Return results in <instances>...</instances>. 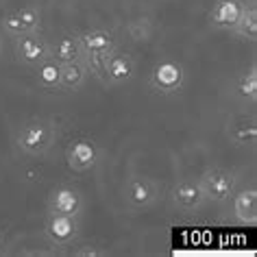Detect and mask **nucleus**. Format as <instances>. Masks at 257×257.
<instances>
[{"label":"nucleus","mask_w":257,"mask_h":257,"mask_svg":"<svg viewBox=\"0 0 257 257\" xmlns=\"http://www.w3.org/2000/svg\"><path fill=\"white\" fill-rule=\"evenodd\" d=\"M57 142V122L50 118H29L16 133V144L31 157H42Z\"/></svg>","instance_id":"nucleus-1"},{"label":"nucleus","mask_w":257,"mask_h":257,"mask_svg":"<svg viewBox=\"0 0 257 257\" xmlns=\"http://www.w3.org/2000/svg\"><path fill=\"white\" fill-rule=\"evenodd\" d=\"M185 81H188V72H185L181 63L175 59H162L151 70L149 87L153 94L172 96V94H179L185 87Z\"/></svg>","instance_id":"nucleus-2"},{"label":"nucleus","mask_w":257,"mask_h":257,"mask_svg":"<svg viewBox=\"0 0 257 257\" xmlns=\"http://www.w3.org/2000/svg\"><path fill=\"white\" fill-rule=\"evenodd\" d=\"M14 55H16L18 63L29 66V68H35V66H40L44 59H48L50 44L46 40V35L42 33V29L14 37Z\"/></svg>","instance_id":"nucleus-3"},{"label":"nucleus","mask_w":257,"mask_h":257,"mask_svg":"<svg viewBox=\"0 0 257 257\" xmlns=\"http://www.w3.org/2000/svg\"><path fill=\"white\" fill-rule=\"evenodd\" d=\"M207 203H227L235 192V175L224 168H209L198 177Z\"/></svg>","instance_id":"nucleus-4"},{"label":"nucleus","mask_w":257,"mask_h":257,"mask_svg":"<svg viewBox=\"0 0 257 257\" xmlns=\"http://www.w3.org/2000/svg\"><path fill=\"white\" fill-rule=\"evenodd\" d=\"M44 233L53 246L66 248L79 240L81 224L76 216H63V214H46L44 220Z\"/></svg>","instance_id":"nucleus-5"},{"label":"nucleus","mask_w":257,"mask_h":257,"mask_svg":"<svg viewBox=\"0 0 257 257\" xmlns=\"http://www.w3.org/2000/svg\"><path fill=\"white\" fill-rule=\"evenodd\" d=\"M83 207H85V198L79 188L70 183H59L48 192L46 209L48 214H63V216H81Z\"/></svg>","instance_id":"nucleus-6"},{"label":"nucleus","mask_w":257,"mask_h":257,"mask_svg":"<svg viewBox=\"0 0 257 257\" xmlns=\"http://www.w3.org/2000/svg\"><path fill=\"white\" fill-rule=\"evenodd\" d=\"M159 198V185L151 177L131 175L124 183V201L131 209H149Z\"/></svg>","instance_id":"nucleus-7"},{"label":"nucleus","mask_w":257,"mask_h":257,"mask_svg":"<svg viewBox=\"0 0 257 257\" xmlns=\"http://www.w3.org/2000/svg\"><path fill=\"white\" fill-rule=\"evenodd\" d=\"M170 201L175 205V209L181 211V214H196V211H201L205 207L207 198L203 194L198 179H181V181L172 185Z\"/></svg>","instance_id":"nucleus-8"},{"label":"nucleus","mask_w":257,"mask_h":257,"mask_svg":"<svg viewBox=\"0 0 257 257\" xmlns=\"http://www.w3.org/2000/svg\"><path fill=\"white\" fill-rule=\"evenodd\" d=\"M100 159V149L92 138H74L66 146V164L72 172H87L92 170Z\"/></svg>","instance_id":"nucleus-9"},{"label":"nucleus","mask_w":257,"mask_h":257,"mask_svg":"<svg viewBox=\"0 0 257 257\" xmlns=\"http://www.w3.org/2000/svg\"><path fill=\"white\" fill-rule=\"evenodd\" d=\"M0 27H3V33L9 37L31 33V31L42 29V11L40 7H33V5L7 11L3 16V20H0Z\"/></svg>","instance_id":"nucleus-10"},{"label":"nucleus","mask_w":257,"mask_h":257,"mask_svg":"<svg viewBox=\"0 0 257 257\" xmlns=\"http://www.w3.org/2000/svg\"><path fill=\"white\" fill-rule=\"evenodd\" d=\"M105 76H107V87H115L122 83H128L136 76V59L131 53L120 48H113L107 55L105 63Z\"/></svg>","instance_id":"nucleus-11"},{"label":"nucleus","mask_w":257,"mask_h":257,"mask_svg":"<svg viewBox=\"0 0 257 257\" xmlns=\"http://www.w3.org/2000/svg\"><path fill=\"white\" fill-rule=\"evenodd\" d=\"M244 11V5L240 0H218L209 11V24L220 31H231L237 24Z\"/></svg>","instance_id":"nucleus-12"},{"label":"nucleus","mask_w":257,"mask_h":257,"mask_svg":"<svg viewBox=\"0 0 257 257\" xmlns=\"http://www.w3.org/2000/svg\"><path fill=\"white\" fill-rule=\"evenodd\" d=\"M79 42L81 48L87 50V53H100V55H109L113 48H118V40L111 31L105 29H89V31H81Z\"/></svg>","instance_id":"nucleus-13"},{"label":"nucleus","mask_w":257,"mask_h":257,"mask_svg":"<svg viewBox=\"0 0 257 257\" xmlns=\"http://www.w3.org/2000/svg\"><path fill=\"white\" fill-rule=\"evenodd\" d=\"M50 57L57 61V63H70V61H79L83 57V48H81V42H79V35L76 33H61L59 37L55 40V44L50 46Z\"/></svg>","instance_id":"nucleus-14"},{"label":"nucleus","mask_w":257,"mask_h":257,"mask_svg":"<svg viewBox=\"0 0 257 257\" xmlns=\"http://www.w3.org/2000/svg\"><path fill=\"white\" fill-rule=\"evenodd\" d=\"M233 216L242 224H255L257 222V190L244 188L240 192H233Z\"/></svg>","instance_id":"nucleus-15"},{"label":"nucleus","mask_w":257,"mask_h":257,"mask_svg":"<svg viewBox=\"0 0 257 257\" xmlns=\"http://www.w3.org/2000/svg\"><path fill=\"white\" fill-rule=\"evenodd\" d=\"M35 83L44 92H61V63H57L53 57L44 59L40 66H35Z\"/></svg>","instance_id":"nucleus-16"},{"label":"nucleus","mask_w":257,"mask_h":257,"mask_svg":"<svg viewBox=\"0 0 257 257\" xmlns=\"http://www.w3.org/2000/svg\"><path fill=\"white\" fill-rule=\"evenodd\" d=\"M87 70L83 59L61 63V92H79L87 81Z\"/></svg>","instance_id":"nucleus-17"},{"label":"nucleus","mask_w":257,"mask_h":257,"mask_svg":"<svg viewBox=\"0 0 257 257\" xmlns=\"http://www.w3.org/2000/svg\"><path fill=\"white\" fill-rule=\"evenodd\" d=\"M229 140L235 146H253L257 142V124L255 120L237 118L229 124Z\"/></svg>","instance_id":"nucleus-18"},{"label":"nucleus","mask_w":257,"mask_h":257,"mask_svg":"<svg viewBox=\"0 0 257 257\" xmlns=\"http://www.w3.org/2000/svg\"><path fill=\"white\" fill-rule=\"evenodd\" d=\"M235 96L244 102L257 100V68L250 66L246 72H242L235 81Z\"/></svg>","instance_id":"nucleus-19"},{"label":"nucleus","mask_w":257,"mask_h":257,"mask_svg":"<svg viewBox=\"0 0 257 257\" xmlns=\"http://www.w3.org/2000/svg\"><path fill=\"white\" fill-rule=\"evenodd\" d=\"M231 33L235 37H242V40H248V42L257 40V11H255V7H250V9L244 7L240 20L231 29Z\"/></svg>","instance_id":"nucleus-20"},{"label":"nucleus","mask_w":257,"mask_h":257,"mask_svg":"<svg viewBox=\"0 0 257 257\" xmlns=\"http://www.w3.org/2000/svg\"><path fill=\"white\" fill-rule=\"evenodd\" d=\"M83 63H85V70L89 76H94L98 83L107 87V76H105V63H107V55H100V53H87L83 50Z\"/></svg>","instance_id":"nucleus-21"},{"label":"nucleus","mask_w":257,"mask_h":257,"mask_svg":"<svg viewBox=\"0 0 257 257\" xmlns=\"http://www.w3.org/2000/svg\"><path fill=\"white\" fill-rule=\"evenodd\" d=\"M72 255H74V257H105L107 250L96 248V246H83V248H76Z\"/></svg>","instance_id":"nucleus-22"},{"label":"nucleus","mask_w":257,"mask_h":257,"mask_svg":"<svg viewBox=\"0 0 257 257\" xmlns=\"http://www.w3.org/2000/svg\"><path fill=\"white\" fill-rule=\"evenodd\" d=\"M0 55H3V35H0Z\"/></svg>","instance_id":"nucleus-23"},{"label":"nucleus","mask_w":257,"mask_h":257,"mask_svg":"<svg viewBox=\"0 0 257 257\" xmlns=\"http://www.w3.org/2000/svg\"><path fill=\"white\" fill-rule=\"evenodd\" d=\"M0 248H3V237H0Z\"/></svg>","instance_id":"nucleus-24"}]
</instances>
